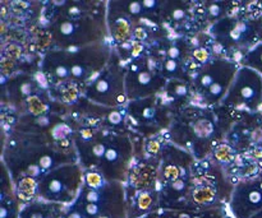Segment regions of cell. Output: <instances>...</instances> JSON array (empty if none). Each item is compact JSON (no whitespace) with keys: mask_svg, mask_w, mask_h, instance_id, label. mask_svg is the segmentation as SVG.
Listing matches in <instances>:
<instances>
[{"mask_svg":"<svg viewBox=\"0 0 262 218\" xmlns=\"http://www.w3.org/2000/svg\"><path fill=\"white\" fill-rule=\"evenodd\" d=\"M154 204V199L150 194L147 193H142L137 199V208L141 211V214L146 213L148 209L152 207Z\"/></svg>","mask_w":262,"mask_h":218,"instance_id":"3","label":"cell"},{"mask_svg":"<svg viewBox=\"0 0 262 218\" xmlns=\"http://www.w3.org/2000/svg\"><path fill=\"white\" fill-rule=\"evenodd\" d=\"M262 211V186L248 184L234 193L232 213L234 218H252Z\"/></svg>","mask_w":262,"mask_h":218,"instance_id":"1","label":"cell"},{"mask_svg":"<svg viewBox=\"0 0 262 218\" xmlns=\"http://www.w3.org/2000/svg\"><path fill=\"white\" fill-rule=\"evenodd\" d=\"M164 68H165V71H168V73H174L177 70V63L174 61V59H169V60L165 61Z\"/></svg>","mask_w":262,"mask_h":218,"instance_id":"5","label":"cell"},{"mask_svg":"<svg viewBox=\"0 0 262 218\" xmlns=\"http://www.w3.org/2000/svg\"><path fill=\"white\" fill-rule=\"evenodd\" d=\"M63 207L55 203H32L22 209L19 218H60Z\"/></svg>","mask_w":262,"mask_h":218,"instance_id":"2","label":"cell"},{"mask_svg":"<svg viewBox=\"0 0 262 218\" xmlns=\"http://www.w3.org/2000/svg\"><path fill=\"white\" fill-rule=\"evenodd\" d=\"M101 181L102 179L100 178V175H97V174L95 173L89 174V176H87V183H89V185L91 186L92 189H97L99 186H101Z\"/></svg>","mask_w":262,"mask_h":218,"instance_id":"4","label":"cell"},{"mask_svg":"<svg viewBox=\"0 0 262 218\" xmlns=\"http://www.w3.org/2000/svg\"><path fill=\"white\" fill-rule=\"evenodd\" d=\"M109 120L113 123V124H115V125L119 124V123L122 122V114L118 111H113L112 114H110Z\"/></svg>","mask_w":262,"mask_h":218,"instance_id":"6","label":"cell"},{"mask_svg":"<svg viewBox=\"0 0 262 218\" xmlns=\"http://www.w3.org/2000/svg\"><path fill=\"white\" fill-rule=\"evenodd\" d=\"M252 218H262V211L260 212V213H257L255 217H252Z\"/></svg>","mask_w":262,"mask_h":218,"instance_id":"7","label":"cell"}]
</instances>
